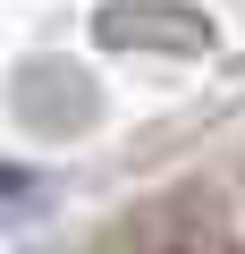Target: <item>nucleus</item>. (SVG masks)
I'll list each match as a JSON object with an SVG mask.
<instances>
[{
	"label": "nucleus",
	"instance_id": "obj_2",
	"mask_svg": "<svg viewBox=\"0 0 245 254\" xmlns=\"http://www.w3.org/2000/svg\"><path fill=\"white\" fill-rule=\"evenodd\" d=\"M17 195H34V178L26 170H0V203H17Z\"/></svg>",
	"mask_w": 245,
	"mask_h": 254
},
{
	"label": "nucleus",
	"instance_id": "obj_1",
	"mask_svg": "<svg viewBox=\"0 0 245 254\" xmlns=\"http://www.w3.org/2000/svg\"><path fill=\"white\" fill-rule=\"evenodd\" d=\"M93 34H101V43H178V51H203V43H211L195 17H169V9H136V0L101 9V26H93Z\"/></svg>",
	"mask_w": 245,
	"mask_h": 254
}]
</instances>
